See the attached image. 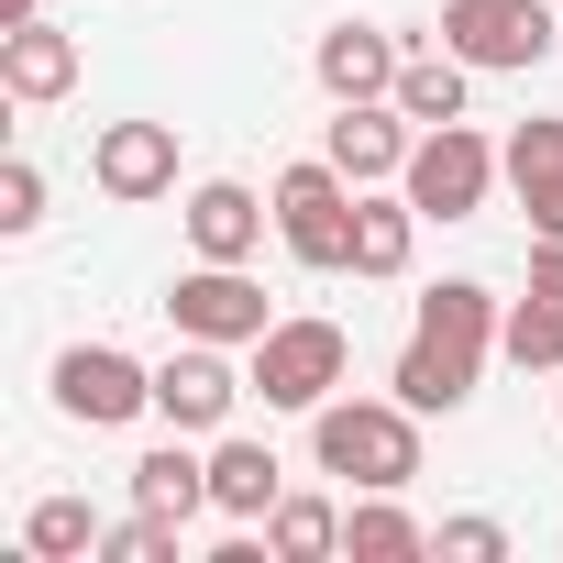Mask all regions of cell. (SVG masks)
<instances>
[{"label": "cell", "instance_id": "obj_1", "mask_svg": "<svg viewBox=\"0 0 563 563\" xmlns=\"http://www.w3.org/2000/svg\"><path fill=\"white\" fill-rule=\"evenodd\" d=\"M486 354H497V299L475 288V276H442V288L420 299V321H409V354H398L387 387L431 420V409H464V398H475Z\"/></svg>", "mask_w": 563, "mask_h": 563}, {"label": "cell", "instance_id": "obj_2", "mask_svg": "<svg viewBox=\"0 0 563 563\" xmlns=\"http://www.w3.org/2000/svg\"><path fill=\"white\" fill-rule=\"evenodd\" d=\"M310 453H321V475H343L365 497H398L420 475V409L409 398H321L310 409Z\"/></svg>", "mask_w": 563, "mask_h": 563}, {"label": "cell", "instance_id": "obj_3", "mask_svg": "<svg viewBox=\"0 0 563 563\" xmlns=\"http://www.w3.org/2000/svg\"><path fill=\"white\" fill-rule=\"evenodd\" d=\"M354 199H365V188H354L332 155L288 166V177H276V232H288V254L321 265V276H343V265H354Z\"/></svg>", "mask_w": 563, "mask_h": 563}, {"label": "cell", "instance_id": "obj_4", "mask_svg": "<svg viewBox=\"0 0 563 563\" xmlns=\"http://www.w3.org/2000/svg\"><path fill=\"white\" fill-rule=\"evenodd\" d=\"M497 166H508V155H497L486 133L442 122V133H420V144H409V177H398V188H409V210H420V221H475V210H486V188H497Z\"/></svg>", "mask_w": 563, "mask_h": 563}, {"label": "cell", "instance_id": "obj_5", "mask_svg": "<svg viewBox=\"0 0 563 563\" xmlns=\"http://www.w3.org/2000/svg\"><path fill=\"white\" fill-rule=\"evenodd\" d=\"M343 365H354L343 321H276V332L254 343V387H265V409H321V398L343 387Z\"/></svg>", "mask_w": 563, "mask_h": 563}, {"label": "cell", "instance_id": "obj_6", "mask_svg": "<svg viewBox=\"0 0 563 563\" xmlns=\"http://www.w3.org/2000/svg\"><path fill=\"white\" fill-rule=\"evenodd\" d=\"M56 409L89 420V431H122L133 409H155V376H144L122 343H67V354H56Z\"/></svg>", "mask_w": 563, "mask_h": 563}, {"label": "cell", "instance_id": "obj_7", "mask_svg": "<svg viewBox=\"0 0 563 563\" xmlns=\"http://www.w3.org/2000/svg\"><path fill=\"white\" fill-rule=\"evenodd\" d=\"M442 45L464 67H541L552 56V12L541 0H442Z\"/></svg>", "mask_w": 563, "mask_h": 563}, {"label": "cell", "instance_id": "obj_8", "mask_svg": "<svg viewBox=\"0 0 563 563\" xmlns=\"http://www.w3.org/2000/svg\"><path fill=\"white\" fill-rule=\"evenodd\" d=\"M166 321H177L188 343H265V332H276V310H265V288H254L243 265L177 276V288H166Z\"/></svg>", "mask_w": 563, "mask_h": 563}, {"label": "cell", "instance_id": "obj_9", "mask_svg": "<svg viewBox=\"0 0 563 563\" xmlns=\"http://www.w3.org/2000/svg\"><path fill=\"white\" fill-rule=\"evenodd\" d=\"M232 398H243V376L221 365V343H188V332H177V354L155 365V420H166V431H221Z\"/></svg>", "mask_w": 563, "mask_h": 563}, {"label": "cell", "instance_id": "obj_10", "mask_svg": "<svg viewBox=\"0 0 563 563\" xmlns=\"http://www.w3.org/2000/svg\"><path fill=\"white\" fill-rule=\"evenodd\" d=\"M409 144H420V122L398 111V100H343V122H332V166L354 177V188H376V177H409Z\"/></svg>", "mask_w": 563, "mask_h": 563}, {"label": "cell", "instance_id": "obj_11", "mask_svg": "<svg viewBox=\"0 0 563 563\" xmlns=\"http://www.w3.org/2000/svg\"><path fill=\"white\" fill-rule=\"evenodd\" d=\"M89 177H100L111 199H166V188H177V122H111V133L89 144Z\"/></svg>", "mask_w": 563, "mask_h": 563}, {"label": "cell", "instance_id": "obj_12", "mask_svg": "<svg viewBox=\"0 0 563 563\" xmlns=\"http://www.w3.org/2000/svg\"><path fill=\"white\" fill-rule=\"evenodd\" d=\"M0 89H12L23 111L67 100V89H78V34H56L45 12H34V23H12V34H0Z\"/></svg>", "mask_w": 563, "mask_h": 563}, {"label": "cell", "instance_id": "obj_13", "mask_svg": "<svg viewBox=\"0 0 563 563\" xmlns=\"http://www.w3.org/2000/svg\"><path fill=\"white\" fill-rule=\"evenodd\" d=\"M398 34H376V23H332L321 34V89L332 100H398Z\"/></svg>", "mask_w": 563, "mask_h": 563}, {"label": "cell", "instance_id": "obj_14", "mask_svg": "<svg viewBox=\"0 0 563 563\" xmlns=\"http://www.w3.org/2000/svg\"><path fill=\"white\" fill-rule=\"evenodd\" d=\"M265 210H276V199H254V188L210 177V188L188 199V243H199V265H243V254L265 243Z\"/></svg>", "mask_w": 563, "mask_h": 563}, {"label": "cell", "instance_id": "obj_15", "mask_svg": "<svg viewBox=\"0 0 563 563\" xmlns=\"http://www.w3.org/2000/svg\"><path fill=\"white\" fill-rule=\"evenodd\" d=\"M508 188H519L530 232H563V122H519L508 133Z\"/></svg>", "mask_w": 563, "mask_h": 563}, {"label": "cell", "instance_id": "obj_16", "mask_svg": "<svg viewBox=\"0 0 563 563\" xmlns=\"http://www.w3.org/2000/svg\"><path fill=\"white\" fill-rule=\"evenodd\" d=\"M133 508H155V519H177V530H188V519L210 508V464H199L188 442H155V453L133 464Z\"/></svg>", "mask_w": 563, "mask_h": 563}, {"label": "cell", "instance_id": "obj_17", "mask_svg": "<svg viewBox=\"0 0 563 563\" xmlns=\"http://www.w3.org/2000/svg\"><path fill=\"white\" fill-rule=\"evenodd\" d=\"M276 475H288V464H276L265 442H221V453H210V508H221V519H265L276 497H288Z\"/></svg>", "mask_w": 563, "mask_h": 563}, {"label": "cell", "instance_id": "obj_18", "mask_svg": "<svg viewBox=\"0 0 563 563\" xmlns=\"http://www.w3.org/2000/svg\"><path fill=\"white\" fill-rule=\"evenodd\" d=\"M409 243H420L409 188H398V199H354V276H398V265H409Z\"/></svg>", "mask_w": 563, "mask_h": 563}, {"label": "cell", "instance_id": "obj_19", "mask_svg": "<svg viewBox=\"0 0 563 563\" xmlns=\"http://www.w3.org/2000/svg\"><path fill=\"white\" fill-rule=\"evenodd\" d=\"M398 111H409L420 133L464 122V56H453V45H442V56H409V67H398Z\"/></svg>", "mask_w": 563, "mask_h": 563}, {"label": "cell", "instance_id": "obj_20", "mask_svg": "<svg viewBox=\"0 0 563 563\" xmlns=\"http://www.w3.org/2000/svg\"><path fill=\"white\" fill-rule=\"evenodd\" d=\"M343 552H354V563H409V552H431V530H420L398 497H365V508L343 519Z\"/></svg>", "mask_w": 563, "mask_h": 563}, {"label": "cell", "instance_id": "obj_21", "mask_svg": "<svg viewBox=\"0 0 563 563\" xmlns=\"http://www.w3.org/2000/svg\"><path fill=\"white\" fill-rule=\"evenodd\" d=\"M265 541H276V563H321V552H343V508L276 497V508H265Z\"/></svg>", "mask_w": 563, "mask_h": 563}, {"label": "cell", "instance_id": "obj_22", "mask_svg": "<svg viewBox=\"0 0 563 563\" xmlns=\"http://www.w3.org/2000/svg\"><path fill=\"white\" fill-rule=\"evenodd\" d=\"M497 354H508V365H563V288H530V299L497 321Z\"/></svg>", "mask_w": 563, "mask_h": 563}, {"label": "cell", "instance_id": "obj_23", "mask_svg": "<svg viewBox=\"0 0 563 563\" xmlns=\"http://www.w3.org/2000/svg\"><path fill=\"white\" fill-rule=\"evenodd\" d=\"M23 552H34V563H78V552H100V519H89V497H45V508L23 519Z\"/></svg>", "mask_w": 563, "mask_h": 563}, {"label": "cell", "instance_id": "obj_24", "mask_svg": "<svg viewBox=\"0 0 563 563\" xmlns=\"http://www.w3.org/2000/svg\"><path fill=\"white\" fill-rule=\"evenodd\" d=\"M100 552H111V563H177V519H155V508H133L122 530H100Z\"/></svg>", "mask_w": 563, "mask_h": 563}, {"label": "cell", "instance_id": "obj_25", "mask_svg": "<svg viewBox=\"0 0 563 563\" xmlns=\"http://www.w3.org/2000/svg\"><path fill=\"white\" fill-rule=\"evenodd\" d=\"M34 221H45V166L12 155V166H0V232H34Z\"/></svg>", "mask_w": 563, "mask_h": 563}, {"label": "cell", "instance_id": "obj_26", "mask_svg": "<svg viewBox=\"0 0 563 563\" xmlns=\"http://www.w3.org/2000/svg\"><path fill=\"white\" fill-rule=\"evenodd\" d=\"M431 552H442V563H508V530H497V519H442Z\"/></svg>", "mask_w": 563, "mask_h": 563}, {"label": "cell", "instance_id": "obj_27", "mask_svg": "<svg viewBox=\"0 0 563 563\" xmlns=\"http://www.w3.org/2000/svg\"><path fill=\"white\" fill-rule=\"evenodd\" d=\"M530 288H563V232H530Z\"/></svg>", "mask_w": 563, "mask_h": 563}, {"label": "cell", "instance_id": "obj_28", "mask_svg": "<svg viewBox=\"0 0 563 563\" xmlns=\"http://www.w3.org/2000/svg\"><path fill=\"white\" fill-rule=\"evenodd\" d=\"M12 23H34V0H0V34H12Z\"/></svg>", "mask_w": 563, "mask_h": 563}]
</instances>
